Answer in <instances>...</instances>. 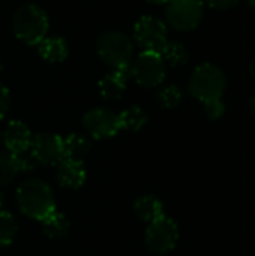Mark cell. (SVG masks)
Masks as SVG:
<instances>
[{
    "label": "cell",
    "instance_id": "1",
    "mask_svg": "<svg viewBox=\"0 0 255 256\" xmlns=\"http://www.w3.org/2000/svg\"><path fill=\"white\" fill-rule=\"evenodd\" d=\"M17 204L21 213L35 220H44L56 210L51 189L41 180H27L17 190Z\"/></svg>",
    "mask_w": 255,
    "mask_h": 256
},
{
    "label": "cell",
    "instance_id": "2",
    "mask_svg": "<svg viewBox=\"0 0 255 256\" xmlns=\"http://www.w3.org/2000/svg\"><path fill=\"white\" fill-rule=\"evenodd\" d=\"M12 28L21 42L27 45H38L44 38H47L48 16L39 6L27 3L15 12Z\"/></svg>",
    "mask_w": 255,
    "mask_h": 256
},
{
    "label": "cell",
    "instance_id": "3",
    "mask_svg": "<svg viewBox=\"0 0 255 256\" xmlns=\"http://www.w3.org/2000/svg\"><path fill=\"white\" fill-rule=\"evenodd\" d=\"M224 90L225 76L218 66L206 63L194 70L189 82V92L195 99L201 100L203 104L218 100L221 99Z\"/></svg>",
    "mask_w": 255,
    "mask_h": 256
},
{
    "label": "cell",
    "instance_id": "4",
    "mask_svg": "<svg viewBox=\"0 0 255 256\" xmlns=\"http://www.w3.org/2000/svg\"><path fill=\"white\" fill-rule=\"evenodd\" d=\"M96 50L102 62L111 69L129 66L134 54L132 40L126 34L119 32H107L101 34L96 44Z\"/></svg>",
    "mask_w": 255,
    "mask_h": 256
},
{
    "label": "cell",
    "instance_id": "5",
    "mask_svg": "<svg viewBox=\"0 0 255 256\" xmlns=\"http://www.w3.org/2000/svg\"><path fill=\"white\" fill-rule=\"evenodd\" d=\"M134 38L135 42L144 50L150 52L161 54L165 48L168 39H167V27L165 24L156 18V16H141L135 27H134Z\"/></svg>",
    "mask_w": 255,
    "mask_h": 256
},
{
    "label": "cell",
    "instance_id": "6",
    "mask_svg": "<svg viewBox=\"0 0 255 256\" xmlns=\"http://www.w3.org/2000/svg\"><path fill=\"white\" fill-rule=\"evenodd\" d=\"M131 76L143 87H156L165 78V62L158 52L143 51L131 66Z\"/></svg>",
    "mask_w": 255,
    "mask_h": 256
},
{
    "label": "cell",
    "instance_id": "7",
    "mask_svg": "<svg viewBox=\"0 0 255 256\" xmlns=\"http://www.w3.org/2000/svg\"><path fill=\"white\" fill-rule=\"evenodd\" d=\"M167 22L180 32L195 28L203 18L201 0H170L165 10Z\"/></svg>",
    "mask_w": 255,
    "mask_h": 256
},
{
    "label": "cell",
    "instance_id": "8",
    "mask_svg": "<svg viewBox=\"0 0 255 256\" xmlns=\"http://www.w3.org/2000/svg\"><path fill=\"white\" fill-rule=\"evenodd\" d=\"M177 240H179V228L173 219L167 216H161L149 224L146 232V244L153 254L164 255L173 250Z\"/></svg>",
    "mask_w": 255,
    "mask_h": 256
},
{
    "label": "cell",
    "instance_id": "9",
    "mask_svg": "<svg viewBox=\"0 0 255 256\" xmlns=\"http://www.w3.org/2000/svg\"><path fill=\"white\" fill-rule=\"evenodd\" d=\"M32 158L42 165H59L65 156L63 140L54 134H38L32 138Z\"/></svg>",
    "mask_w": 255,
    "mask_h": 256
},
{
    "label": "cell",
    "instance_id": "10",
    "mask_svg": "<svg viewBox=\"0 0 255 256\" xmlns=\"http://www.w3.org/2000/svg\"><path fill=\"white\" fill-rule=\"evenodd\" d=\"M83 124L86 130L98 140L111 138L120 130L119 116L104 108H95L86 112L83 117Z\"/></svg>",
    "mask_w": 255,
    "mask_h": 256
},
{
    "label": "cell",
    "instance_id": "11",
    "mask_svg": "<svg viewBox=\"0 0 255 256\" xmlns=\"http://www.w3.org/2000/svg\"><path fill=\"white\" fill-rule=\"evenodd\" d=\"M2 138H3L5 147L8 148L9 153L23 154L27 148H30L33 136L30 134V129L23 122L14 120L6 126Z\"/></svg>",
    "mask_w": 255,
    "mask_h": 256
},
{
    "label": "cell",
    "instance_id": "12",
    "mask_svg": "<svg viewBox=\"0 0 255 256\" xmlns=\"http://www.w3.org/2000/svg\"><path fill=\"white\" fill-rule=\"evenodd\" d=\"M131 76V66L120 68V69H113L111 74L105 75L99 81V92L101 96L105 100H116L119 99L125 88H126V81Z\"/></svg>",
    "mask_w": 255,
    "mask_h": 256
},
{
    "label": "cell",
    "instance_id": "13",
    "mask_svg": "<svg viewBox=\"0 0 255 256\" xmlns=\"http://www.w3.org/2000/svg\"><path fill=\"white\" fill-rule=\"evenodd\" d=\"M57 180L62 186L77 189L86 180V168L80 159H63L59 164Z\"/></svg>",
    "mask_w": 255,
    "mask_h": 256
},
{
    "label": "cell",
    "instance_id": "14",
    "mask_svg": "<svg viewBox=\"0 0 255 256\" xmlns=\"http://www.w3.org/2000/svg\"><path fill=\"white\" fill-rule=\"evenodd\" d=\"M39 56L50 63H60L68 57V45L63 38H44L38 44Z\"/></svg>",
    "mask_w": 255,
    "mask_h": 256
},
{
    "label": "cell",
    "instance_id": "15",
    "mask_svg": "<svg viewBox=\"0 0 255 256\" xmlns=\"http://www.w3.org/2000/svg\"><path fill=\"white\" fill-rule=\"evenodd\" d=\"M134 210L137 213V216L144 220V222H153L156 220L158 218L164 216V212H162V204L158 198L152 196V195H146V196H141L137 200L135 206H134Z\"/></svg>",
    "mask_w": 255,
    "mask_h": 256
},
{
    "label": "cell",
    "instance_id": "16",
    "mask_svg": "<svg viewBox=\"0 0 255 256\" xmlns=\"http://www.w3.org/2000/svg\"><path fill=\"white\" fill-rule=\"evenodd\" d=\"M41 222H42V230H44L45 236L50 238H59V237L65 236L69 228L66 216L56 210Z\"/></svg>",
    "mask_w": 255,
    "mask_h": 256
},
{
    "label": "cell",
    "instance_id": "17",
    "mask_svg": "<svg viewBox=\"0 0 255 256\" xmlns=\"http://www.w3.org/2000/svg\"><path fill=\"white\" fill-rule=\"evenodd\" d=\"M147 122V116L144 114V111L134 105L129 106L128 110L122 111L119 114V123H120V129H128V130H140Z\"/></svg>",
    "mask_w": 255,
    "mask_h": 256
},
{
    "label": "cell",
    "instance_id": "18",
    "mask_svg": "<svg viewBox=\"0 0 255 256\" xmlns=\"http://www.w3.org/2000/svg\"><path fill=\"white\" fill-rule=\"evenodd\" d=\"M63 146H65V156L66 158L81 160V158L90 148V141L87 138H84L83 135L74 134V135H69L66 140H63Z\"/></svg>",
    "mask_w": 255,
    "mask_h": 256
},
{
    "label": "cell",
    "instance_id": "19",
    "mask_svg": "<svg viewBox=\"0 0 255 256\" xmlns=\"http://www.w3.org/2000/svg\"><path fill=\"white\" fill-rule=\"evenodd\" d=\"M20 158L14 153H0V184L9 183L20 172Z\"/></svg>",
    "mask_w": 255,
    "mask_h": 256
},
{
    "label": "cell",
    "instance_id": "20",
    "mask_svg": "<svg viewBox=\"0 0 255 256\" xmlns=\"http://www.w3.org/2000/svg\"><path fill=\"white\" fill-rule=\"evenodd\" d=\"M161 57L171 66H180L188 62V51L180 42H167Z\"/></svg>",
    "mask_w": 255,
    "mask_h": 256
},
{
    "label": "cell",
    "instance_id": "21",
    "mask_svg": "<svg viewBox=\"0 0 255 256\" xmlns=\"http://www.w3.org/2000/svg\"><path fill=\"white\" fill-rule=\"evenodd\" d=\"M15 234H17V224L14 218L6 212H0V248L11 244Z\"/></svg>",
    "mask_w": 255,
    "mask_h": 256
},
{
    "label": "cell",
    "instance_id": "22",
    "mask_svg": "<svg viewBox=\"0 0 255 256\" xmlns=\"http://www.w3.org/2000/svg\"><path fill=\"white\" fill-rule=\"evenodd\" d=\"M158 102L164 108H174L180 104L182 100V93L176 86H167L158 93Z\"/></svg>",
    "mask_w": 255,
    "mask_h": 256
},
{
    "label": "cell",
    "instance_id": "23",
    "mask_svg": "<svg viewBox=\"0 0 255 256\" xmlns=\"http://www.w3.org/2000/svg\"><path fill=\"white\" fill-rule=\"evenodd\" d=\"M206 106V112L210 118H219L222 114H224V104L221 102V99L218 100H210L207 104H204Z\"/></svg>",
    "mask_w": 255,
    "mask_h": 256
},
{
    "label": "cell",
    "instance_id": "24",
    "mask_svg": "<svg viewBox=\"0 0 255 256\" xmlns=\"http://www.w3.org/2000/svg\"><path fill=\"white\" fill-rule=\"evenodd\" d=\"M9 104H11V96L6 87H3L0 84V120L5 117V114L9 110Z\"/></svg>",
    "mask_w": 255,
    "mask_h": 256
},
{
    "label": "cell",
    "instance_id": "25",
    "mask_svg": "<svg viewBox=\"0 0 255 256\" xmlns=\"http://www.w3.org/2000/svg\"><path fill=\"white\" fill-rule=\"evenodd\" d=\"M239 0H206V3L215 9H228L233 8Z\"/></svg>",
    "mask_w": 255,
    "mask_h": 256
},
{
    "label": "cell",
    "instance_id": "26",
    "mask_svg": "<svg viewBox=\"0 0 255 256\" xmlns=\"http://www.w3.org/2000/svg\"><path fill=\"white\" fill-rule=\"evenodd\" d=\"M251 75H252V78L255 80V57L252 58V63H251Z\"/></svg>",
    "mask_w": 255,
    "mask_h": 256
},
{
    "label": "cell",
    "instance_id": "27",
    "mask_svg": "<svg viewBox=\"0 0 255 256\" xmlns=\"http://www.w3.org/2000/svg\"><path fill=\"white\" fill-rule=\"evenodd\" d=\"M147 2H152V3H156V4H161V3H168L170 0H147Z\"/></svg>",
    "mask_w": 255,
    "mask_h": 256
},
{
    "label": "cell",
    "instance_id": "28",
    "mask_svg": "<svg viewBox=\"0 0 255 256\" xmlns=\"http://www.w3.org/2000/svg\"><path fill=\"white\" fill-rule=\"evenodd\" d=\"M251 110H252V112H254L255 116V96L254 99H252V102H251Z\"/></svg>",
    "mask_w": 255,
    "mask_h": 256
},
{
    "label": "cell",
    "instance_id": "29",
    "mask_svg": "<svg viewBox=\"0 0 255 256\" xmlns=\"http://www.w3.org/2000/svg\"><path fill=\"white\" fill-rule=\"evenodd\" d=\"M249 3H251V6L255 9V0H249Z\"/></svg>",
    "mask_w": 255,
    "mask_h": 256
},
{
    "label": "cell",
    "instance_id": "30",
    "mask_svg": "<svg viewBox=\"0 0 255 256\" xmlns=\"http://www.w3.org/2000/svg\"><path fill=\"white\" fill-rule=\"evenodd\" d=\"M2 142H3V138H2V134H0V146H2Z\"/></svg>",
    "mask_w": 255,
    "mask_h": 256
},
{
    "label": "cell",
    "instance_id": "31",
    "mask_svg": "<svg viewBox=\"0 0 255 256\" xmlns=\"http://www.w3.org/2000/svg\"><path fill=\"white\" fill-rule=\"evenodd\" d=\"M0 207H2V196H0Z\"/></svg>",
    "mask_w": 255,
    "mask_h": 256
},
{
    "label": "cell",
    "instance_id": "32",
    "mask_svg": "<svg viewBox=\"0 0 255 256\" xmlns=\"http://www.w3.org/2000/svg\"><path fill=\"white\" fill-rule=\"evenodd\" d=\"M0 72H2V62H0Z\"/></svg>",
    "mask_w": 255,
    "mask_h": 256
}]
</instances>
